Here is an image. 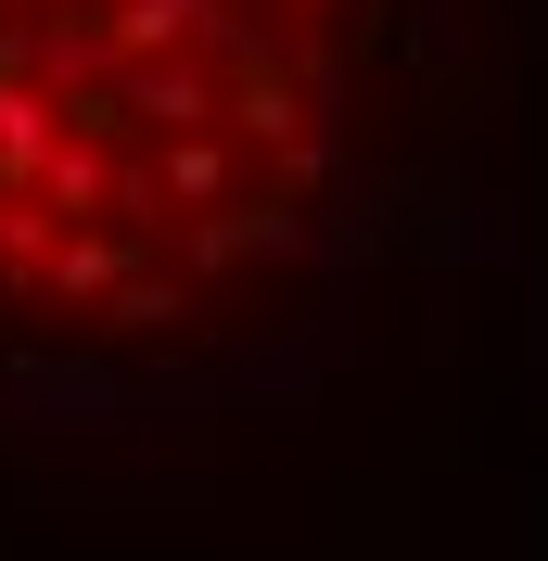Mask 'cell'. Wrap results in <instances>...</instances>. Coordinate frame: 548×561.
Listing matches in <instances>:
<instances>
[{
    "label": "cell",
    "mask_w": 548,
    "mask_h": 561,
    "mask_svg": "<svg viewBox=\"0 0 548 561\" xmlns=\"http://www.w3.org/2000/svg\"><path fill=\"white\" fill-rule=\"evenodd\" d=\"M65 140H77V115L38 90V77H0V179L13 192H38V179L65 167Z\"/></svg>",
    "instance_id": "1"
},
{
    "label": "cell",
    "mask_w": 548,
    "mask_h": 561,
    "mask_svg": "<svg viewBox=\"0 0 548 561\" xmlns=\"http://www.w3.org/2000/svg\"><path fill=\"white\" fill-rule=\"evenodd\" d=\"M230 128H242V140H269V153H294L319 115H307V90H294L269 51H255V65H242V90H230Z\"/></svg>",
    "instance_id": "2"
},
{
    "label": "cell",
    "mask_w": 548,
    "mask_h": 561,
    "mask_svg": "<svg viewBox=\"0 0 548 561\" xmlns=\"http://www.w3.org/2000/svg\"><path fill=\"white\" fill-rule=\"evenodd\" d=\"M103 26H115V51H128V65H167L179 38H205V26H217V0H115Z\"/></svg>",
    "instance_id": "3"
},
{
    "label": "cell",
    "mask_w": 548,
    "mask_h": 561,
    "mask_svg": "<svg viewBox=\"0 0 548 561\" xmlns=\"http://www.w3.org/2000/svg\"><path fill=\"white\" fill-rule=\"evenodd\" d=\"M128 280H140V243H128V230H77V243L52 255V294H103V307H115Z\"/></svg>",
    "instance_id": "4"
},
{
    "label": "cell",
    "mask_w": 548,
    "mask_h": 561,
    "mask_svg": "<svg viewBox=\"0 0 548 561\" xmlns=\"http://www.w3.org/2000/svg\"><path fill=\"white\" fill-rule=\"evenodd\" d=\"M255 243H307L294 205H217L205 230H192V268H230V255H255Z\"/></svg>",
    "instance_id": "5"
},
{
    "label": "cell",
    "mask_w": 548,
    "mask_h": 561,
    "mask_svg": "<svg viewBox=\"0 0 548 561\" xmlns=\"http://www.w3.org/2000/svg\"><path fill=\"white\" fill-rule=\"evenodd\" d=\"M115 179H128V167H103V140L77 128V140H65V167L38 179V205H52V217H103V205H115Z\"/></svg>",
    "instance_id": "6"
},
{
    "label": "cell",
    "mask_w": 548,
    "mask_h": 561,
    "mask_svg": "<svg viewBox=\"0 0 548 561\" xmlns=\"http://www.w3.org/2000/svg\"><path fill=\"white\" fill-rule=\"evenodd\" d=\"M153 179H167V205H217V192H230V153H217V140H167Z\"/></svg>",
    "instance_id": "7"
},
{
    "label": "cell",
    "mask_w": 548,
    "mask_h": 561,
    "mask_svg": "<svg viewBox=\"0 0 548 561\" xmlns=\"http://www.w3.org/2000/svg\"><path fill=\"white\" fill-rule=\"evenodd\" d=\"M52 255H65L52 205H0V280H13V268H38V280H52Z\"/></svg>",
    "instance_id": "8"
},
{
    "label": "cell",
    "mask_w": 548,
    "mask_h": 561,
    "mask_svg": "<svg viewBox=\"0 0 548 561\" xmlns=\"http://www.w3.org/2000/svg\"><path fill=\"white\" fill-rule=\"evenodd\" d=\"M103 319H115V332H167V319H179V280H153V268H140V280L115 294Z\"/></svg>",
    "instance_id": "9"
},
{
    "label": "cell",
    "mask_w": 548,
    "mask_h": 561,
    "mask_svg": "<svg viewBox=\"0 0 548 561\" xmlns=\"http://www.w3.org/2000/svg\"><path fill=\"white\" fill-rule=\"evenodd\" d=\"M307 13H332V0H307Z\"/></svg>",
    "instance_id": "10"
}]
</instances>
